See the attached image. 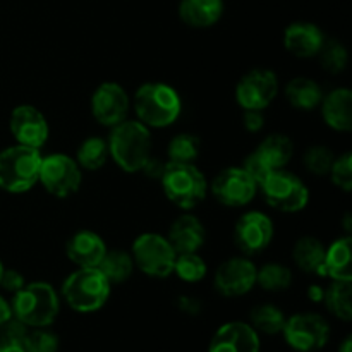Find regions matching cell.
Listing matches in <instances>:
<instances>
[{
	"label": "cell",
	"mask_w": 352,
	"mask_h": 352,
	"mask_svg": "<svg viewBox=\"0 0 352 352\" xmlns=\"http://www.w3.org/2000/svg\"><path fill=\"white\" fill-rule=\"evenodd\" d=\"M168 243L175 250V253H198L206 241V230L201 220L191 213L177 217L172 222L167 234Z\"/></svg>",
	"instance_id": "cell-20"
},
{
	"label": "cell",
	"mask_w": 352,
	"mask_h": 352,
	"mask_svg": "<svg viewBox=\"0 0 352 352\" xmlns=\"http://www.w3.org/2000/svg\"><path fill=\"white\" fill-rule=\"evenodd\" d=\"M318 275L332 278V282L352 280V239L349 234L325 248V258Z\"/></svg>",
	"instance_id": "cell-22"
},
{
	"label": "cell",
	"mask_w": 352,
	"mask_h": 352,
	"mask_svg": "<svg viewBox=\"0 0 352 352\" xmlns=\"http://www.w3.org/2000/svg\"><path fill=\"white\" fill-rule=\"evenodd\" d=\"M329 313L342 322H351L352 305H351V282H332L325 289L323 301Z\"/></svg>",
	"instance_id": "cell-30"
},
{
	"label": "cell",
	"mask_w": 352,
	"mask_h": 352,
	"mask_svg": "<svg viewBox=\"0 0 352 352\" xmlns=\"http://www.w3.org/2000/svg\"><path fill=\"white\" fill-rule=\"evenodd\" d=\"M109 144L107 140L102 136H89L82 141L78 146L76 151V158L78 165L85 170H100L102 167H105V164L109 162Z\"/></svg>",
	"instance_id": "cell-28"
},
{
	"label": "cell",
	"mask_w": 352,
	"mask_h": 352,
	"mask_svg": "<svg viewBox=\"0 0 352 352\" xmlns=\"http://www.w3.org/2000/svg\"><path fill=\"white\" fill-rule=\"evenodd\" d=\"M275 236V227L270 217L263 212H246L239 217L234 227L236 246L244 256H254L267 250Z\"/></svg>",
	"instance_id": "cell-14"
},
{
	"label": "cell",
	"mask_w": 352,
	"mask_h": 352,
	"mask_svg": "<svg viewBox=\"0 0 352 352\" xmlns=\"http://www.w3.org/2000/svg\"><path fill=\"white\" fill-rule=\"evenodd\" d=\"M12 316L28 329H45L57 320L60 311V298L48 282H26L10 299Z\"/></svg>",
	"instance_id": "cell-3"
},
{
	"label": "cell",
	"mask_w": 352,
	"mask_h": 352,
	"mask_svg": "<svg viewBox=\"0 0 352 352\" xmlns=\"http://www.w3.org/2000/svg\"><path fill=\"white\" fill-rule=\"evenodd\" d=\"M323 294H325V289H323L322 285H311V287L308 289V298L311 299L313 302H322Z\"/></svg>",
	"instance_id": "cell-45"
},
{
	"label": "cell",
	"mask_w": 352,
	"mask_h": 352,
	"mask_svg": "<svg viewBox=\"0 0 352 352\" xmlns=\"http://www.w3.org/2000/svg\"><path fill=\"white\" fill-rule=\"evenodd\" d=\"M287 316L284 315L278 306L275 305H260L251 309L250 325L256 330L258 333L265 336H277L282 333Z\"/></svg>",
	"instance_id": "cell-29"
},
{
	"label": "cell",
	"mask_w": 352,
	"mask_h": 352,
	"mask_svg": "<svg viewBox=\"0 0 352 352\" xmlns=\"http://www.w3.org/2000/svg\"><path fill=\"white\" fill-rule=\"evenodd\" d=\"M316 57L320 58L323 71H327L329 74H340L342 71H346L347 64H349V52H347L346 45L337 40H325Z\"/></svg>",
	"instance_id": "cell-34"
},
{
	"label": "cell",
	"mask_w": 352,
	"mask_h": 352,
	"mask_svg": "<svg viewBox=\"0 0 352 352\" xmlns=\"http://www.w3.org/2000/svg\"><path fill=\"white\" fill-rule=\"evenodd\" d=\"M175 306H177L179 311L189 316L198 315L203 308L201 302H199L198 298H195V296H179L177 301H175Z\"/></svg>",
	"instance_id": "cell-43"
},
{
	"label": "cell",
	"mask_w": 352,
	"mask_h": 352,
	"mask_svg": "<svg viewBox=\"0 0 352 352\" xmlns=\"http://www.w3.org/2000/svg\"><path fill=\"white\" fill-rule=\"evenodd\" d=\"M258 188L263 192L265 201L277 212L298 213L308 206V186L302 182V179L285 168L270 172V175Z\"/></svg>",
	"instance_id": "cell-8"
},
{
	"label": "cell",
	"mask_w": 352,
	"mask_h": 352,
	"mask_svg": "<svg viewBox=\"0 0 352 352\" xmlns=\"http://www.w3.org/2000/svg\"><path fill=\"white\" fill-rule=\"evenodd\" d=\"M0 352H33L26 337H0Z\"/></svg>",
	"instance_id": "cell-42"
},
{
	"label": "cell",
	"mask_w": 352,
	"mask_h": 352,
	"mask_svg": "<svg viewBox=\"0 0 352 352\" xmlns=\"http://www.w3.org/2000/svg\"><path fill=\"white\" fill-rule=\"evenodd\" d=\"M223 9V0H181L179 17L186 26L205 30L222 19Z\"/></svg>",
	"instance_id": "cell-23"
},
{
	"label": "cell",
	"mask_w": 352,
	"mask_h": 352,
	"mask_svg": "<svg viewBox=\"0 0 352 352\" xmlns=\"http://www.w3.org/2000/svg\"><path fill=\"white\" fill-rule=\"evenodd\" d=\"M284 339L298 352H315L330 339V325L318 313H298L285 320Z\"/></svg>",
	"instance_id": "cell-10"
},
{
	"label": "cell",
	"mask_w": 352,
	"mask_h": 352,
	"mask_svg": "<svg viewBox=\"0 0 352 352\" xmlns=\"http://www.w3.org/2000/svg\"><path fill=\"white\" fill-rule=\"evenodd\" d=\"M294 275L289 267L282 263H265L256 270V284L263 291L282 292L292 285Z\"/></svg>",
	"instance_id": "cell-32"
},
{
	"label": "cell",
	"mask_w": 352,
	"mask_h": 352,
	"mask_svg": "<svg viewBox=\"0 0 352 352\" xmlns=\"http://www.w3.org/2000/svg\"><path fill=\"white\" fill-rule=\"evenodd\" d=\"M107 250L103 237L88 229L78 230L65 243V254L76 268H96Z\"/></svg>",
	"instance_id": "cell-18"
},
{
	"label": "cell",
	"mask_w": 352,
	"mask_h": 352,
	"mask_svg": "<svg viewBox=\"0 0 352 352\" xmlns=\"http://www.w3.org/2000/svg\"><path fill=\"white\" fill-rule=\"evenodd\" d=\"M38 182L48 195L69 198L81 188L82 172L78 162L64 153H52L41 158Z\"/></svg>",
	"instance_id": "cell-9"
},
{
	"label": "cell",
	"mask_w": 352,
	"mask_h": 352,
	"mask_svg": "<svg viewBox=\"0 0 352 352\" xmlns=\"http://www.w3.org/2000/svg\"><path fill=\"white\" fill-rule=\"evenodd\" d=\"M241 167H243L244 170H246L248 174L254 179V182H256L258 186H260L261 182H263L265 179L270 175V172H274V170H270V167H268L263 160H261V157L256 153V151H253V153L248 155V157L244 158V162Z\"/></svg>",
	"instance_id": "cell-38"
},
{
	"label": "cell",
	"mask_w": 352,
	"mask_h": 352,
	"mask_svg": "<svg viewBox=\"0 0 352 352\" xmlns=\"http://www.w3.org/2000/svg\"><path fill=\"white\" fill-rule=\"evenodd\" d=\"M160 184L172 205L181 210H192L206 198L210 182L196 164L167 162Z\"/></svg>",
	"instance_id": "cell-6"
},
{
	"label": "cell",
	"mask_w": 352,
	"mask_h": 352,
	"mask_svg": "<svg viewBox=\"0 0 352 352\" xmlns=\"http://www.w3.org/2000/svg\"><path fill=\"white\" fill-rule=\"evenodd\" d=\"M40 150L23 144L7 146L0 151V189L10 195L28 192L38 182L41 165Z\"/></svg>",
	"instance_id": "cell-5"
},
{
	"label": "cell",
	"mask_w": 352,
	"mask_h": 352,
	"mask_svg": "<svg viewBox=\"0 0 352 352\" xmlns=\"http://www.w3.org/2000/svg\"><path fill=\"white\" fill-rule=\"evenodd\" d=\"M96 268L105 275V278L112 285L124 284L126 280H129L136 270L131 253L122 250H107L105 256L102 258Z\"/></svg>",
	"instance_id": "cell-27"
},
{
	"label": "cell",
	"mask_w": 352,
	"mask_h": 352,
	"mask_svg": "<svg viewBox=\"0 0 352 352\" xmlns=\"http://www.w3.org/2000/svg\"><path fill=\"white\" fill-rule=\"evenodd\" d=\"M136 119L148 129H165L181 117L182 100L174 86L167 82H144L131 100Z\"/></svg>",
	"instance_id": "cell-1"
},
{
	"label": "cell",
	"mask_w": 352,
	"mask_h": 352,
	"mask_svg": "<svg viewBox=\"0 0 352 352\" xmlns=\"http://www.w3.org/2000/svg\"><path fill=\"white\" fill-rule=\"evenodd\" d=\"M320 110L330 129L339 133H349L352 129V93L349 88L340 86L323 95Z\"/></svg>",
	"instance_id": "cell-21"
},
{
	"label": "cell",
	"mask_w": 352,
	"mask_h": 352,
	"mask_svg": "<svg viewBox=\"0 0 352 352\" xmlns=\"http://www.w3.org/2000/svg\"><path fill=\"white\" fill-rule=\"evenodd\" d=\"M131 96L119 82H102L91 95V116L100 126L113 127L129 119Z\"/></svg>",
	"instance_id": "cell-15"
},
{
	"label": "cell",
	"mask_w": 352,
	"mask_h": 352,
	"mask_svg": "<svg viewBox=\"0 0 352 352\" xmlns=\"http://www.w3.org/2000/svg\"><path fill=\"white\" fill-rule=\"evenodd\" d=\"M172 274L177 275L182 282L196 284V282L203 280L206 277L208 265L198 253H181L175 256L174 272Z\"/></svg>",
	"instance_id": "cell-33"
},
{
	"label": "cell",
	"mask_w": 352,
	"mask_h": 352,
	"mask_svg": "<svg viewBox=\"0 0 352 352\" xmlns=\"http://www.w3.org/2000/svg\"><path fill=\"white\" fill-rule=\"evenodd\" d=\"M243 126L248 133H260L265 127L263 110H243Z\"/></svg>",
	"instance_id": "cell-41"
},
{
	"label": "cell",
	"mask_w": 352,
	"mask_h": 352,
	"mask_svg": "<svg viewBox=\"0 0 352 352\" xmlns=\"http://www.w3.org/2000/svg\"><path fill=\"white\" fill-rule=\"evenodd\" d=\"M258 267L248 256H234L219 265L213 277V287L223 298H241L256 285Z\"/></svg>",
	"instance_id": "cell-13"
},
{
	"label": "cell",
	"mask_w": 352,
	"mask_h": 352,
	"mask_svg": "<svg viewBox=\"0 0 352 352\" xmlns=\"http://www.w3.org/2000/svg\"><path fill=\"white\" fill-rule=\"evenodd\" d=\"M201 151V141L191 133H179L168 141L167 162L174 164H196Z\"/></svg>",
	"instance_id": "cell-31"
},
{
	"label": "cell",
	"mask_w": 352,
	"mask_h": 352,
	"mask_svg": "<svg viewBox=\"0 0 352 352\" xmlns=\"http://www.w3.org/2000/svg\"><path fill=\"white\" fill-rule=\"evenodd\" d=\"M284 95L287 102L291 103V107H294L296 110L311 112V110L318 109L320 103H322L323 89L315 79L298 76V78H292L285 85Z\"/></svg>",
	"instance_id": "cell-24"
},
{
	"label": "cell",
	"mask_w": 352,
	"mask_h": 352,
	"mask_svg": "<svg viewBox=\"0 0 352 352\" xmlns=\"http://www.w3.org/2000/svg\"><path fill=\"white\" fill-rule=\"evenodd\" d=\"M333 160H336V155L325 144H313L302 155V164H305L306 170L316 177L329 175Z\"/></svg>",
	"instance_id": "cell-35"
},
{
	"label": "cell",
	"mask_w": 352,
	"mask_h": 352,
	"mask_svg": "<svg viewBox=\"0 0 352 352\" xmlns=\"http://www.w3.org/2000/svg\"><path fill=\"white\" fill-rule=\"evenodd\" d=\"M10 318H12V308H10V301H7L3 296H0V327L6 325Z\"/></svg>",
	"instance_id": "cell-44"
},
{
	"label": "cell",
	"mask_w": 352,
	"mask_h": 352,
	"mask_svg": "<svg viewBox=\"0 0 352 352\" xmlns=\"http://www.w3.org/2000/svg\"><path fill=\"white\" fill-rule=\"evenodd\" d=\"M329 175H330V179H332V182L336 188H339L340 191H344V192H351V189H352V155L349 153V151H346V153L336 157Z\"/></svg>",
	"instance_id": "cell-36"
},
{
	"label": "cell",
	"mask_w": 352,
	"mask_h": 352,
	"mask_svg": "<svg viewBox=\"0 0 352 352\" xmlns=\"http://www.w3.org/2000/svg\"><path fill=\"white\" fill-rule=\"evenodd\" d=\"M9 129L17 144L36 148V150L45 146L50 136L47 119L33 105H17L10 112Z\"/></svg>",
	"instance_id": "cell-16"
},
{
	"label": "cell",
	"mask_w": 352,
	"mask_h": 352,
	"mask_svg": "<svg viewBox=\"0 0 352 352\" xmlns=\"http://www.w3.org/2000/svg\"><path fill=\"white\" fill-rule=\"evenodd\" d=\"M325 258V246L313 236H305L296 241L292 248V260L296 267L305 274H320V268Z\"/></svg>",
	"instance_id": "cell-26"
},
{
	"label": "cell",
	"mask_w": 352,
	"mask_h": 352,
	"mask_svg": "<svg viewBox=\"0 0 352 352\" xmlns=\"http://www.w3.org/2000/svg\"><path fill=\"white\" fill-rule=\"evenodd\" d=\"M3 268H6V267H3V263H2V261H0V278H2V274H3Z\"/></svg>",
	"instance_id": "cell-47"
},
{
	"label": "cell",
	"mask_w": 352,
	"mask_h": 352,
	"mask_svg": "<svg viewBox=\"0 0 352 352\" xmlns=\"http://www.w3.org/2000/svg\"><path fill=\"white\" fill-rule=\"evenodd\" d=\"M134 267L151 278H167L174 272L175 250L167 236L157 232H144L134 239L131 250Z\"/></svg>",
	"instance_id": "cell-7"
},
{
	"label": "cell",
	"mask_w": 352,
	"mask_h": 352,
	"mask_svg": "<svg viewBox=\"0 0 352 352\" xmlns=\"http://www.w3.org/2000/svg\"><path fill=\"white\" fill-rule=\"evenodd\" d=\"M208 352H260V333L246 322L223 323L213 333Z\"/></svg>",
	"instance_id": "cell-17"
},
{
	"label": "cell",
	"mask_w": 352,
	"mask_h": 352,
	"mask_svg": "<svg viewBox=\"0 0 352 352\" xmlns=\"http://www.w3.org/2000/svg\"><path fill=\"white\" fill-rule=\"evenodd\" d=\"M24 285H26V278H24V275L21 272L14 270V268H3L2 278H0V287L3 291L10 292V294H16Z\"/></svg>",
	"instance_id": "cell-39"
},
{
	"label": "cell",
	"mask_w": 352,
	"mask_h": 352,
	"mask_svg": "<svg viewBox=\"0 0 352 352\" xmlns=\"http://www.w3.org/2000/svg\"><path fill=\"white\" fill-rule=\"evenodd\" d=\"M208 192L222 206L241 208L250 205L258 192V184L243 167H227L220 170L208 184Z\"/></svg>",
	"instance_id": "cell-11"
},
{
	"label": "cell",
	"mask_w": 352,
	"mask_h": 352,
	"mask_svg": "<svg viewBox=\"0 0 352 352\" xmlns=\"http://www.w3.org/2000/svg\"><path fill=\"white\" fill-rule=\"evenodd\" d=\"M280 82L272 69H251L236 86V102L243 110H265L278 95Z\"/></svg>",
	"instance_id": "cell-12"
},
{
	"label": "cell",
	"mask_w": 352,
	"mask_h": 352,
	"mask_svg": "<svg viewBox=\"0 0 352 352\" xmlns=\"http://www.w3.org/2000/svg\"><path fill=\"white\" fill-rule=\"evenodd\" d=\"M165 165H167V162L162 160V158H158V157H153V155H150V158L144 162V165L141 167L140 172L144 175V177L151 179V181H160V177L164 175Z\"/></svg>",
	"instance_id": "cell-40"
},
{
	"label": "cell",
	"mask_w": 352,
	"mask_h": 352,
	"mask_svg": "<svg viewBox=\"0 0 352 352\" xmlns=\"http://www.w3.org/2000/svg\"><path fill=\"white\" fill-rule=\"evenodd\" d=\"M339 352H352V339L351 336L346 337V339L342 340V344L339 346Z\"/></svg>",
	"instance_id": "cell-46"
},
{
	"label": "cell",
	"mask_w": 352,
	"mask_h": 352,
	"mask_svg": "<svg viewBox=\"0 0 352 352\" xmlns=\"http://www.w3.org/2000/svg\"><path fill=\"white\" fill-rule=\"evenodd\" d=\"M28 342H30L33 352H57L58 351V337L54 332L45 329H31L28 333Z\"/></svg>",
	"instance_id": "cell-37"
},
{
	"label": "cell",
	"mask_w": 352,
	"mask_h": 352,
	"mask_svg": "<svg viewBox=\"0 0 352 352\" xmlns=\"http://www.w3.org/2000/svg\"><path fill=\"white\" fill-rule=\"evenodd\" d=\"M325 40L323 31L316 24L306 21L289 24L284 31L285 50L298 58L316 57Z\"/></svg>",
	"instance_id": "cell-19"
},
{
	"label": "cell",
	"mask_w": 352,
	"mask_h": 352,
	"mask_svg": "<svg viewBox=\"0 0 352 352\" xmlns=\"http://www.w3.org/2000/svg\"><path fill=\"white\" fill-rule=\"evenodd\" d=\"M254 151L270 167V170H280V168L287 167V164L294 157V143L285 134H268L267 138L261 140Z\"/></svg>",
	"instance_id": "cell-25"
},
{
	"label": "cell",
	"mask_w": 352,
	"mask_h": 352,
	"mask_svg": "<svg viewBox=\"0 0 352 352\" xmlns=\"http://www.w3.org/2000/svg\"><path fill=\"white\" fill-rule=\"evenodd\" d=\"M109 155L117 167L129 174H138L151 155V133L138 119H126L110 127L107 138Z\"/></svg>",
	"instance_id": "cell-2"
},
{
	"label": "cell",
	"mask_w": 352,
	"mask_h": 352,
	"mask_svg": "<svg viewBox=\"0 0 352 352\" xmlns=\"http://www.w3.org/2000/svg\"><path fill=\"white\" fill-rule=\"evenodd\" d=\"M112 284L98 268H76L65 277L60 294L65 305L76 313H95L107 305Z\"/></svg>",
	"instance_id": "cell-4"
}]
</instances>
